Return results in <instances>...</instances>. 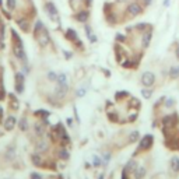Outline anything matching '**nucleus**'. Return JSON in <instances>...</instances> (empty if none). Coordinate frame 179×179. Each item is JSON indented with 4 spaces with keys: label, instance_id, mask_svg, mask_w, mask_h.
<instances>
[{
    "label": "nucleus",
    "instance_id": "nucleus-1",
    "mask_svg": "<svg viewBox=\"0 0 179 179\" xmlns=\"http://www.w3.org/2000/svg\"><path fill=\"white\" fill-rule=\"evenodd\" d=\"M126 13L130 17H137L143 14V6L139 3V1H132L129 3L126 7Z\"/></svg>",
    "mask_w": 179,
    "mask_h": 179
},
{
    "label": "nucleus",
    "instance_id": "nucleus-2",
    "mask_svg": "<svg viewBox=\"0 0 179 179\" xmlns=\"http://www.w3.org/2000/svg\"><path fill=\"white\" fill-rule=\"evenodd\" d=\"M35 35L38 38V42L39 45H42V46H46L48 43H49V34H48V30L43 27L42 30H39L38 32H35Z\"/></svg>",
    "mask_w": 179,
    "mask_h": 179
},
{
    "label": "nucleus",
    "instance_id": "nucleus-3",
    "mask_svg": "<svg viewBox=\"0 0 179 179\" xmlns=\"http://www.w3.org/2000/svg\"><path fill=\"white\" fill-rule=\"evenodd\" d=\"M45 11H46L48 16L51 17L52 20H56V17H58V9H56V6L53 4L52 1L45 3Z\"/></svg>",
    "mask_w": 179,
    "mask_h": 179
},
{
    "label": "nucleus",
    "instance_id": "nucleus-4",
    "mask_svg": "<svg viewBox=\"0 0 179 179\" xmlns=\"http://www.w3.org/2000/svg\"><path fill=\"white\" fill-rule=\"evenodd\" d=\"M154 81H155V76H154L153 73H150V71H146V73L141 76V83L146 85V87L153 85Z\"/></svg>",
    "mask_w": 179,
    "mask_h": 179
},
{
    "label": "nucleus",
    "instance_id": "nucleus-5",
    "mask_svg": "<svg viewBox=\"0 0 179 179\" xmlns=\"http://www.w3.org/2000/svg\"><path fill=\"white\" fill-rule=\"evenodd\" d=\"M74 18H76L79 22H87L88 21V18H90V13L87 10H81L74 16Z\"/></svg>",
    "mask_w": 179,
    "mask_h": 179
},
{
    "label": "nucleus",
    "instance_id": "nucleus-6",
    "mask_svg": "<svg viewBox=\"0 0 179 179\" xmlns=\"http://www.w3.org/2000/svg\"><path fill=\"white\" fill-rule=\"evenodd\" d=\"M151 35H153V32H151V30L143 34V38H141V48H143V49H146V48H148L150 42H151Z\"/></svg>",
    "mask_w": 179,
    "mask_h": 179
},
{
    "label": "nucleus",
    "instance_id": "nucleus-7",
    "mask_svg": "<svg viewBox=\"0 0 179 179\" xmlns=\"http://www.w3.org/2000/svg\"><path fill=\"white\" fill-rule=\"evenodd\" d=\"M16 90L17 92H22L24 90V76L21 73H17L16 76Z\"/></svg>",
    "mask_w": 179,
    "mask_h": 179
},
{
    "label": "nucleus",
    "instance_id": "nucleus-8",
    "mask_svg": "<svg viewBox=\"0 0 179 179\" xmlns=\"http://www.w3.org/2000/svg\"><path fill=\"white\" fill-rule=\"evenodd\" d=\"M14 125H16V119H14L13 116H10V118L6 119V123H4L6 130H11V129L14 127Z\"/></svg>",
    "mask_w": 179,
    "mask_h": 179
},
{
    "label": "nucleus",
    "instance_id": "nucleus-9",
    "mask_svg": "<svg viewBox=\"0 0 179 179\" xmlns=\"http://www.w3.org/2000/svg\"><path fill=\"white\" fill-rule=\"evenodd\" d=\"M66 38H67L69 41H77V32L71 30V28H69L67 31H66Z\"/></svg>",
    "mask_w": 179,
    "mask_h": 179
},
{
    "label": "nucleus",
    "instance_id": "nucleus-10",
    "mask_svg": "<svg viewBox=\"0 0 179 179\" xmlns=\"http://www.w3.org/2000/svg\"><path fill=\"white\" fill-rule=\"evenodd\" d=\"M17 24L20 25V28H21L22 31H28V22H27V20L20 18V20H17Z\"/></svg>",
    "mask_w": 179,
    "mask_h": 179
},
{
    "label": "nucleus",
    "instance_id": "nucleus-11",
    "mask_svg": "<svg viewBox=\"0 0 179 179\" xmlns=\"http://www.w3.org/2000/svg\"><path fill=\"white\" fill-rule=\"evenodd\" d=\"M7 6L10 10H14L16 9V0H7Z\"/></svg>",
    "mask_w": 179,
    "mask_h": 179
},
{
    "label": "nucleus",
    "instance_id": "nucleus-12",
    "mask_svg": "<svg viewBox=\"0 0 179 179\" xmlns=\"http://www.w3.org/2000/svg\"><path fill=\"white\" fill-rule=\"evenodd\" d=\"M85 34H87V37H91L92 35V30H91L90 25H85Z\"/></svg>",
    "mask_w": 179,
    "mask_h": 179
},
{
    "label": "nucleus",
    "instance_id": "nucleus-13",
    "mask_svg": "<svg viewBox=\"0 0 179 179\" xmlns=\"http://www.w3.org/2000/svg\"><path fill=\"white\" fill-rule=\"evenodd\" d=\"M147 25H150V24H144V22H141V24H137V28H139V30H146Z\"/></svg>",
    "mask_w": 179,
    "mask_h": 179
},
{
    "label": "nucleus",
    "instance_id": "nucleus-14",
    "mask_svg": "<svg viewBox=\"0 0 179 179\" xmlns=\"http://www.w3.org/2000/svg\"><path fill=\"white\" fill-rule=\"evenodd\" d=\"M116 37H118V41H125V39H126V38H125V35H122V34H118Z\"/></svg>",
    "mask_w": 179,
    "mask_h": 179
},
{
    "label": "nucleus",
    "instance_id": "nucleus-15",
    "mask_svg": "<svg viewBox=\"0 0 179 179\" xmlns=\"http://www.w3.org/2000/svg\"><path fill=\"white\" fill-rule=\"evenodd\" d=\"M85 4L88 6V7H91V4H92V0H85Z\"/></svg>",
    "mask_w": 179,
    "mask_h": 179
},
{
    "label": "nucleus",
    "instance_id": "nucleus-16",
    "mask_svg": "<svg viewBox=\"0 0 179 179\" xmlns=\"http://www.w3.org/2000/svg\"><path fill=\"white\" fill-rule=\"evenodd\" d=\"M169 1H171V0H164V6H165V7L169 6Z\"/></svg>",
    "mask_w": 179,
    "mask_h": 179
},
{
    "label": "nucleus",
    "instance_id": "nucleus-17",
    "mask_svg": "<svg viewBox=\"0 0 179 179\" xmlns=\"http://www.w3.org/2000/svg\"><path fill=\"white\" fill-rule=\"evenodd\" d=\"M1 98H3V94H0V100H1Z\"/></svg>",
    "mask_w": 179,
    "mask_h": 179
},
{
    "label": "nucleus",
    "instance_id": "nucleus-18",
    "mask_svg": "<svg viewBox=\"0 0 179 179\" xmlns=\"http://www.w3.org/2000/svg\"><path fill=\"white\" fill-rule=\"evenodd\" d=\"M69 1H70V3H73V1H74V0H69Z\"/></svg>",
    "mask_w": 179,
    "mask_h": 179
},
{
    "label": "nucleus",
    "instance_id": "nucleus-19",
    "mask_svg": "<svg viewBox=\"0 0 179 179\" xmlns=\"http://www.w3.org/2000/svg\"><path fill=\"white\" fill-rule=\"evenodd\" d=\"M115 1H123V0H115Z\"/></svg>",
    "mask_w": 179,
    "mask_h": 179
}]
</instances>
